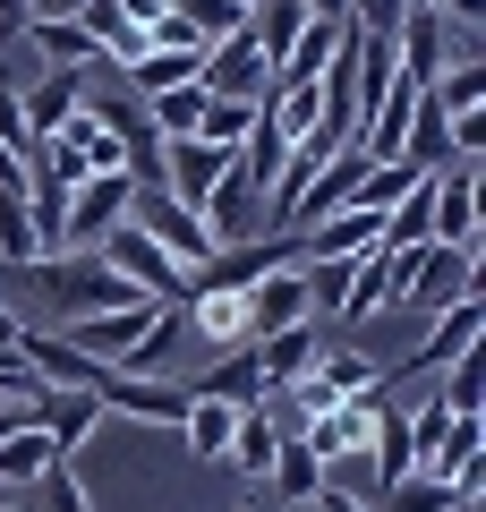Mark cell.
<instances>
[{"label":"cell","mask_w":486,"mask_h":512,"mask_svg":"<svg viewBox=\"0 0 486 512\" xmlns=\"http://www.w3.org/2000/svg\"><path fill=\"white\" fill-rule=\"evenodd\" d=\"M307 18H342V0H307Z\"/></svg>","instance_id":"44"},{"label":"cell","mask_w":486,"mask_h":512,"mask_svg":"<svg viewBox=\"0 0 486 512\" xmlns=\"http://www.w3.org/2000/svg\"><path fill=\"white\" fill-rule=\"evenodd\" d=\"M35 512H86V487H77V461H52L35 478Z\"/></svg>","instance_id":"35"},{"label":"cell","mask_w":486,"mask_h":512,"mask_svg":"<svg viewBox=\"0 0 486 512\" xmlns=\"http://www.w3.org/2000/svg\"><path fill=\"white\" fill-rule=\"evenodd\" d=\"M77 35H86L94 60H111V69H137L145 60V26H128L120 0H86V9H77Z\"/></svg>","instance_id":"15"},{"label":"cell","mask_w":486,"mask_h":512,"mask_svg":"<svg viewBox=\"0 0 486 512\" xmlns=\"http://www.w3.org/2000/svg\"><path fill=\"white\" fill-rule=\"evenodd\" d=\"M180 308H188V333H197V342L214 350V359H222V350H248V299H239V291L188 282V299H180Z\"/></svg>","instance_id":"11"},{"label":"cell","mask_w":486,"mask_h":512,"mask_svg":"<svg viewBox=\"0 0 486 512\" xmlns=\"http://www.w3.org/2000/svg\"><path fill=\"white\" fill-rule=\"evenodd\" d=\"M26 18H35V0H0V43H18Z\"/></svg>","instance_id":"40"},{"label":"cell","mask_w":486,"mask_h":512,"mask_svg":"<svg viewBox=\"0 0 486 512\" xmlns=\"http://www.w3.org/2000/svg\"><path fill=\"white\" fill-rule=\"evenodd\" d=\"M0 146L18 154V163H26V146H35V137H26V103H18V86H9V69H0Z\"/></svg>","instance_id":"36"},{"label":"cell","mask_w":486,"mask_h":512,"mask_svg":"<svg viewBox=\"0 0 486 512\" xmlns=\"http://www.w3.org/2000/svg\"><path fill=\"white\" fill-rule=\"evenodd\" d=\"M103 419H111V410L94 402V393H60V384L35 402V427L52 436V453H60V461H77V453H86V444L103 436Z\"/></svg>","instance_id":"12"},{"label":"cell","mask_w":486,"mask_h":512,"mask_svg":"<svg viewBox=\"0 0 486 512\" xmlns=\"http://www.w3.org/2000/svg\"><path fill=\"white\" fill-rule=\"evenodd\" d=\"M52 436H43V427H18V436H0V487L18 495V487H35L43 470H52Z\"/></svg>","instance_id":"23"},{"label":"cell","mask_w":486,"mask_h":512,"mask_svg":"<svg viewBox=\"0 0 486 512\" xmlns=\"http://www.w3.org/2000/svg\"><path fill=\"white\" fill-rule=\"evenodd\" d=\"M162 9H171V18H180L205 52H214V43H231V35H248V9H239V0H162Z\"/></svg>","instance_id":"21"},{"label":"cell","mask_w":486,"mask_h":512,"mask_svg":"<svg viewBox=\"0 0 486 512\" xmlns=\"http://www.w3.org/2000/svg\"><path fill=\"white\" fill-rule=\"evenodd\" d=\"M248 120H256V103H222V94H205V111H197V146H214V154H239Z\"/></svg>","instance_id":"33"},{"label":"cell","mask_w":486,"mask_h":512,"mask_svg":"<svg viewBox=\"0 0 486 512\" xmlns=\"http://www.w3.org/2000/svg\"><path fill=\"white\" fill-rule=\"evenodd\" d=\"M0 504H9V487H0Z\"/></svg>","instance_id":"47"},{"label":"cell","mask_w":486,"mask_h":512,"mask_svg":"<svg viewBox=\"0 0 486 512\" xmlns=\"http://www.w3.org/2000/svg\"><path fill=\"white\" fill-rule=\"evenodd\" d=\"M0 512H18V504H0Z\"/></svg>","instance_id":"48"},{"label":"cell","mask_w":486,"mask_h":512,"mask_svg":"<svg viewBox=\"0 0 486 512\" xmlns=\"http://www.w3.org/2000/svg\"><path fill=\"white\" fill-rule=\"evenodd\" d=\"M299 239V265H350V256H376V214H359V205H342V214L307 222Z\"/></svg>","instance_id":"10"},{"label":"cell","mask_w":486,"mask_h":512,"mask_svg":"<svg viewBox=\"0 0 486 512\" xmlns=\"http://www.w3.org/2000/svg\"><path fill=\"white\" fill-rule=\"evenodd\" d=\"M239 512H265V504H239Z\"/></svg>","instance_id":"45"},{"label":"cell","mask_w":486,"mask_h":512,"mask_svg":"<svg viewBox=\"0 0 486 512\" xmlns=\"http://www.w3.org/2000/svg\"><path fill=\"white\" fill-rule=\"evenodd\" d=\"M0 350H18V308H0Z\"/></svg>","instance_id":"43"},{"label":"cell","mask_w":486,"mask_h":512,"mask_svg":"<svg viewBox=\"0 0 486 512\" xmlns=\"http://www.w3.org/2000/svg\"><path fill=\"white\" fill-rule=\"evenodd\" d=\"M486 333V299L478 291H461V299H444V308L427 316V333H418V350L401 359V376H444L452 359H461L469 342Z\"/></svg>","instance_id":"5"},{"label":"cell","mask_w":486,"mask_h":512,"mask_svg":"<svg viewBox=\"0 0 486 512\" xmlns=\"http://www.w3.org/2000/svg\"><path fill=\"white\" fill-rule=\"evenodd\" d=\"M342 35H350V18H307L299 43L273 60V94H282V86H316V77L333 69V52H342Z\"/></svg>","instance_id":"14"},{"label":"cell","mask_w":486,"mask_h":512,"mask_svg":"<svg viewBox=\"0 0 486 512\" xmlns=\"http://www.w3.org/2000/svg\"><path fill=\"white\" fill-rule=\"evenodd\" d=\"M197 60H205V52H145L137 69H128V86H137V103H154V94L188 86V77H197Z\"/></svg>","instance_id":"32"},{"label":"cell","mask_w":486,"mask_h":512,"mask_svg":"<svg viewBox=\"0 0 486 512\" xmlns=\"http://www.w3.org/2000/svg\"><path fill=\"white\" fill-rule=\"evenodd\" d=\"M435 18H444L452 35H469V26H486V0H435Z\"/></svg>","instance_id":"38"},{"label":"cell","mask_w":486,"mask_h":512,"mask_svg":"<svg viewBox=\"0 0 486 512\" xmlns=\"http://www.w3.org/2000/svg\"><path fill=\"white\" fill-rule=\"evenodd\" d=\"M120 9H128V26H154L162 18V0H120Z\"/></svg>","instance_id":"41"},{"label":"cell","mask_w":486,"mask_h":512,"mask_svg":"<svg viewBox=\"0 0 486 512\" xmlns=\"http://www.w3.org/2000/svg\"><path fill=\"white\" fill-rule=\"evenodd\" d=\"M367 512H461V495H452V478H427V470H410L401 487L367 495Z\"/></svg>","instance_id":"25"},{"label":"cell","mask_w":486,"mask_h":512,"mask_svg":"<svg viewBox=\"0 0 486 512\" xmlns=\"http://www.w3.org/2000/svg\"><path fill=\"white\" fill-rule=\"evenodd\" d=\"M307 376H316L333 402H376V393H384V367L359 359V350H316V367H307Z\"/></svg>","instance_id":"19"},{"label":"cell","mask_w":486,"mask_h":512,"mask_svg":"<svg viewBox=\"0 0 486 512\" xmlns=\"http://www.w3.org/2000/svg\"><path fill=\"white\" fill-rule=\"evenodd\" d=\"M239 9H256V0H239Z\"/></svg>","instance_id":"46"},{"label":"cell","mask_w":486,"mask_h":512,"mask_svg":"<svg viewBox=\"0 0 486 512\" xmlns=\"http://www.w3.org/2000/svg\"><path fill=\"white\" fill-rule=\"evenodd\" d=\"M478 453H486V427H478V419H452L444 444H427V461H418V470H427V478H461Z\"/></svg>","instance_id":"29"},{"label":"cell","mask_w":486,"mask_h":512,"mask_svg":"<svg viewBox=\"0 0 486 512\" xmlns=\"http://www.w3.org/2000/svg\"><path fill=\"white\" fill-rule=\"evenodd\" d=\"M435 402H444L452 419H478V402H486V342H469L461 359L444 367V393H435Z\"/></svg>","instance_id":"26"},{"label":"cell","mask_w":486,"mask_h":512,"mask_svg":"<svg viewBox=\"0 0 486 512\" xmlns=\"http://www.w3.org/2000/svg\"><path fill=\"white\" fill-rule=\"evenodd\" d=\"M307 512H367V504H359V495L342 487V478H324V487H316V504H307Z\"/></svg>","instance_id":"39"},{"label":"cell","mask_w":486,"mask_h":512,"mask_svg":"<svg viewBox=\"0 0 486 512\" xmlns=\"http://www.w3.org/2000/svg\"><path fill=\"white\" fill-rule=\"evenodd\" d=\"M299 512H307V504H299Z\"/></svg>","instance_id":"49"},{"label":"cell","mask_w":486,"mask_h":512,"mask_svg":"<svg viewBox=\"0 0 486 512\" xmlns=\"http://www.w3.org/2000/svg\"><path fill=\"white\" fill-rule=\"evenodd\" d=\"M94 256H103V265H111V274H120L137 299H154V308H162V299H188V274H180V265H171V256H162L145 231H137V222L103 231V239H94Z\"/></svg>","instance_id":"1"},{"label":"cell","mask_w":486,"mask_h":512,"mask_svg":"<svg viewBox=\"0 0 486 512\" xmlns=\"http://www.w3.org/2000/svg\"><path fill=\"white\" fill-rule=\"evenodd\" d=\"M427 103L435 111H478L486 103V60H444V77H435V86H427Z\"/></svg>","instance_id":"30"},{"label":"cell","mask_w":486,"mask_h":512,"mask_svg":"<svg viewBox=\"0 0 486 512\" xmlns=\"http://www.w3.org/2000/svg\"><path fill=\"white\" fill-rule=\"evenodd\" d=\"M239 299H248V342L290 333V325H316V316H307V274H299V265H273V274H256Z\"/></svg>","instance_id":"7"},{"label":"cell","mask_w":486,"mask_h":512,"mask_svg":"<svg viewBox=\"0 0 486 512\" xmlns=\"http://www.w3.org/2000/svg\"><path fill=\"white\" fill-rule=\"evenodd\" d=\"M43 256H52V239L35 231L26 197H0V265H9V274H26V265H43Z\"/></svg>","instance_id":"22"},{"label":"cell","mask_w":486,"mask_h":512,"mask_svg":"<svg viewBox=\"0 0 486 512\" xmlns=\"http://www.w3.org/2000/svg\"><path fill=\"white\" fill-rule=\"evenodd\" d=\"M316 350H324V333H316V325H290V333H265V342H248V359H256V376H265V393H282V384H299L307 367H316Z\"/></svg>","instance_id":"16"},{"label":"cell","mask_w":486,"mask_h":512,"mask_svg":"<svg viewBox=\"0 0 486 512\" xmlns=\"http://www.w3.org/2000/svg\"><path fill=\"white\" fill-rule=\"evenodd\" d=\"M197 86L222 94V103H256V94H273V69H265V52H256L248 35H231V43H214V52L197 60Z\"/></svg>","instance_id":"8"},{"label":"cell","mask_w":486,"mask_h":512,"mask_svg":"<svg viewBox=\"0 0 486 512\" xmlns=\"http://www.w3.org/2000/svg\"><path fill=\"white\" fill-rule=\"evenodd\" d=\"M197 222H205V239H214V248H239V239H256V231H265V197H256V188L239 180V171H222V180H214V197L197 205Z\"/></svg>","instance_id":"13"},{"label":"cell","mask_w":486,"mask_h":512,"mask_svg":"<svg viewBox=\"0 0 486 512\" xmlns=\"http://www.w3.org/2000/svg\"><path fill=\"white\" fill-rule=\"evenodd\" d=\"M128 197H137L128 171H94V180H77L69 205H60V248H94L103 231H120V222H128Z\"/></svg>","instance_id":"3"},{"label":"cell","mask_w":486,"mask_h":512,"mask_svg":"<svg viewBox=\"0 0 486 512\" xmlns=\"http://www.w3.org/2000/svg\"><path fill=\"white\" fill-rule=\"evenodd\" d=\"M401 163L418 171V180H435V171H452L461 154H452V111H435L427 94H418V111H410V137H401Z\"/></svg>","instance_id":"17"},{"label":"cell","mask_w":486,"mask_h":512,"mask_svg":"<svg viewBox=\"0 0 486 512\" xmlns=\"http://www.w3.org/2000/svg\"><path fill=\"white\" fill-rule=\"evenodd\" d=\"M26 43L43 52V69H86L94 43L77 35V18H26Z\"/></svg>","instance_id":"27"},{"label":"cell","mask_w":486,"mask_h":512,"mask_svg":"<svg viewBox=\"0 0 486 512\" xmlns=\"http://www.w3.org/2000/svg\"><path fill=\"white\" fill-rule=\"evenodd\" d=\"M478 163H452V171H435V205H427V239L435 248H461V256H478Z\"/></svg>","instance_id":"6"},{"label":"cell","mask_w":486,"mask_h":512,"mask_svg":"<svg viewBox=\"0 0 486 512\" xmlns=\"http://www.w3.org/2000/svg\"><path fill=\"white\" fill-rule=\"evenodd\" d=\"M452 154H461V163L486 154V111H452Z\"/></svg>","instance_id":"37"},{"label":"cell","mask_w":486,"mask_h":512,"mask_svg":"<svg viewBox=\"0 0 486 512\" xmlns=\"http://www.w3.org/2000/svg\"><path fill=\"white\" fill-rule=\"evenodd\" d=\"M231 436H239V410L214 402V393H197V402H188V419H180V444H188L197 461H222V453H231Z\"/></svg>","instance_id":"20"},{"label":"cell","mask_w":486,"mask_h":512,"mask_svg":"<svg viewBox=\"0 0 486 512\" xmlns=\"http://www.w3.org/2000/svg\"><path fill=\"white\" fill-rule=\"evenodd\" d=\"M197 111H205V86L188 77V86H171V94H154L145 103V120H154V137L171 146V137H197Z\"/></svg>","instance_id":"31"},{"label":"cell","mask_w":486,"mask_h":512,"mask_svg":"<svg viewBox=\"0 0 486 512\" xmlns=\"http://www.w3.org/2000/svg\"><path fill=\"white\" fill-rule=\"evenodd\" d=\"M384 308H393L384 256H359V265H350V282H342V308H333V316H384Z\"/></svg>","instance_id":"34"},{"label":"cell","mask_w":486,"mask_h":512,"mask_svg":"<svg viewBox=\"0 0 486 512\" xmlns=\"http://www.w3.org/2000/svg\"><path fill=\"white\" fill-rule=\"evenodd\" d=\"M86 0H35V18H77Z\"/></svg>","instance_id":"42"},{"label":"cell","mask_w":486,"mask_h":512,"mask_svg":"<svg viewBox=\"0 0 486 512\" xmlns=\"http://www.w3.org/2000/svg\"><path fill=\"white\" fill-rule=\"evenodd\" d=\"M222 171H231V154H214V146H197V137H171V146H162V197L171 205H188V214H197L205 197H214V180Z\"/></svg>","instance_id":"9"},{"label":"cell","mask_w":486,"mask_h":512,"mask_svg":"<svg viewBox=\"0 0 486 512\" xmlns=\"http://www.w3.org/2000/svg\"><path fill=\"white\" fill-rule=\"evenodd\" d=\"M265 487H282V512H299V504H316L324 461L307 453V444H282V453H273V470H265Z\"/></svg>","instance_id":"24"},{"label":"cell","mask_w":486,"mask_h":512,"mask_svg":"<svg viewBox=\"0 0 486 512\" xmlns=\"http://www.w3.org/2000/svg\"><path fill=\"white\" fill-rule=\"evenodd\" d=\"M273 453H282V436H273V427H265V410H239V436H231V453H222V461H231V470L239 478H265L273 470Z\"/></svg>","instance_id":"28"},{"label":"cell","mask_w":486,"mask_h":512,"mask_svg":"<svg viewBox=\"0 0 486 512\" xmlns=\"http://www.w3.org/2000/svg\"><path fill=\"white\" fill-rule=\"evenodd\" d=\"M94 402L120 410V419H137V427H180L197 393H188L180 376H120V367H103V376H94Z\"/></svg>","instance_id":"2"},{"label":"cell","mask_w":486,"mask_h":512,"mask_svg":"<svg viewBox=\"0 0 486 512\" xmlns=\"http://www.w3.org/2000/svg\"><path fill=\"white\" fill-rule=\"evenodd\" d=\"M128 222H137V231L154 239V248L171 256V265H180V274H197L205 256H214V239H205V222L188 214V205H171L162 188H137V197H128Z\"/></svg>","instance_id":"4"},{"label":"cell","mask_w":486,"mask_h":512,"mask_svg":"<svg viewBox=\"0 0 486 512\" xmlns=\"http://www.w3.org/2000/svg\"><path fill=\"white\" fill-rule=\"evenodd\" d=\"M18 103H26V137H52V128L86 103V86H77V69H43L35 86H18Z\"/></svg>","instance_id":"18"}]
</instances>
